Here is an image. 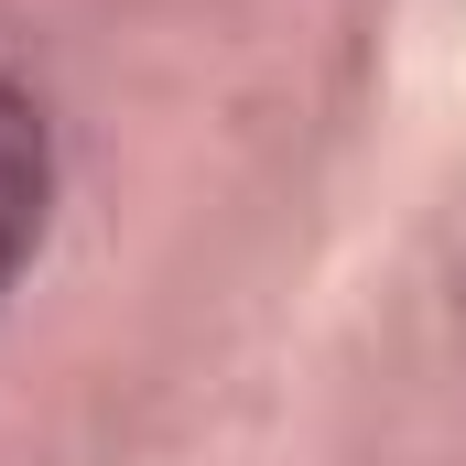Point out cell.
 I'll return each instance as SVG.
<instances>
[{"instance_id": "1", "label": "cell", "mask_w": 466, "mask_h": 466, "mask_svg": "<svg viewBox=\"0 0 466 466\" xmlns=\"http://www.w3.org/2000/svg\"><path fill=\"white\" fill-rule=\"evenodd\" d=\"M44 196H55L44 119H33V98L0 76V293H11V271L33 260V238H44Z\"/></svg>"}]
</instances>
